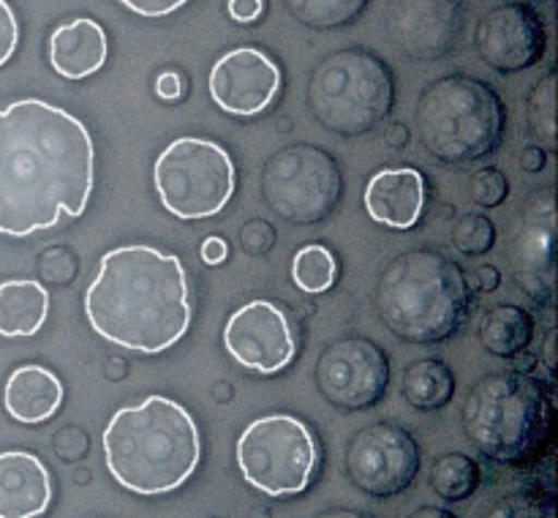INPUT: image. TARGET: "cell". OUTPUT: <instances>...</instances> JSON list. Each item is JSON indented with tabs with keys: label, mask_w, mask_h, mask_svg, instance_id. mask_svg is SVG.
<instances>
[{
	"label": "cell",
	"mask_w": 558,
	"mask_h": 518,
	"mask_svg": "<svg viewBox=\"0 0 558 518\" xmlns=\"http://www.w3.org/2000/svg\"><path fill=\"white\" fill-rule=\"evenodd\" d=\"M316 387L341 412L374 409L390 387V358L365 336L336 338L316 360Z\"/></svg>",
	"instance_id": "7c38bea8"
},
{
	"label": "cell",
	"mask_w": 558,
	"mask_h": 518,
	"mask_svg": "<svg viewBox=\"0 0 558 518\" xmlns=\"http://www.w3.org/2000/svg\"><path fill=\"white\" fill-rule=\"evenodd\" d=\"M319 447L294 414L254 420L238 439V467L245 483L267 496L300 494L314 478Z\"/></svg>",
	"instance_id": "30bf717a"
},
{
	"label": "cell",
	"mask_w": 558,
	"mask_h": 518,
	"mask_svg": "<svg viewBox=\"0 0 558 518\" xmlns=\"http://www.w3.org/2000/svg\"><path fill=\"white\" fill-rule=\"evenodd\" d=\"M16 41H20V25H16V16L11 11V5L5 0H0V65L9 63V58L14 55Z\"/></svg>",
	"instance_id": "836d02e7"
},
{
	"label": "cell",
	"mask_w": 558,
	"mask_h": 518,
	"mask_svg": "<svg viewBox=\"0 0 558 518\" xmlns=\"http://www.w3.org/2000/svg\"><path fill=\"white\" fill-rule=\"evenodd\" d=\"M227 256H229V245L223 238H207L205 243H202V260H205L207 265H221Z\"/></svg>",
	"instance_id": "8d00e7d4"
},
{
	"label": "cell",
	"mask_w": 558,
	"mask_h": 518,
	"mask_svg": "<svg viewBox=\"0 0 558 518\" xmlns=\"http://www.w3.org/2000/svg\"><path fill=\"white\" fill-rule=\"evenodd\" d=\"M210 96L229 115H259L278 96L281 69L267 52L240 47L223 55L210 71Z\"/></svg>",
	"instance_id": "e0dca14e"
},
{
	"label": "cell",
	"mask_w": 558,
	"mask_h": 518,
	"mask_svg": "<svg viewBox=\"0 0 558 518\" xmlns=\"http://www.w3.org/2000/svg\"><path fill=\"white\" fill-rule=\"evenodd\" d=\"M420 463L423 456L417 439L412 431L392 420L360 429L343 453L349 480L376 499H390L412 489Z\"/></svg>",
	"instance_id": "8fae6325"
},
{
	"label": "cell",
	"mask_w": 558,
	"mask_h": 518,
	"mask_svg": "<svg viewBox=\"0 0 558 518\" xmlns=\"http://www.w3.org/2000/svg\"><path fill=\"white\" fill-rule=\"evenodd\" d=\"M52 502V480L33 453H0V518H36Z\"/></svg>",
	"instance_id": "d6986e66"
},
{
	"label": "cell",
	"mask_w": 558,
	"mask_h": 518,
	"mask_svg": "<svg viewBox=\"0 0 558 518\" xmlns=\"http://www.w3.org/2000/svg\"><path fill=\"white\" fill-rule=\"evenodd\" d=\"M387 36L403 55L436 63L461 44L466 31L463 0H390L385 9Z\"/></svg>",
	"instance_id": "9a60e30c"
},
{
	"label": "cell",
	"mask_w": 558,
	"mask_h": 518,
	"mask_svg": "<svg viewBox=\"0 0 558 518\" xmlns=\"http://www.w3.org/2000/svg\"><path fill=\"white\" fill-rule=\"evenodd\" d=\"M49 60L65 80H85L96 74L107 60V33L87 16L65 22L49 38Z\"/></svg>",
	"instance_id": "ffe728a7"
},
{
	"label": "cell",
	"mask_w": 558,
	"mask_h": 518,
	"mask_svg": "<svg viewBox=\"0 0 558 518\" xmlns=\"http://www.w3.org/2000/svg\"><path fill=\"white\" fill-rule=\"evenodd\" d=\"M251 518H270V510H265V507H254V510H251Z\"/></svg>",
	"instance_id": "f6af8a7d"
},
{
	"label": "cell",
	"mask_w": 558,
	"mask_h": 518,
	"mask_svg": "<svg viewBox=\"0 0 558 518\" xmlns=\"http://www.w3.org/2000/svg\"><path fill=\"white\" fill-rule=\"evenodd\" d=\"M292 278L303 292H327L338 278L336 256H332V251L325 249V245H305V249H300L298 254H294Z\"/></svg>",
	"instance_id": "4316f807"
},
{
	"label": "cell",
	"mask_w": 558,
	"mask_h": 518,
	"mask_svg": "<svg viewBox=\"0 0 558 518\" xmlns=\"http://www.w3.org/2000/svg\"><path fill=\"white\" fill-rule=\"evenodd\" d=\"M428 483L441 499L463 502L480 489V483H483V469L466 453H445L430 467Z\"/></svg>",
	"instance_id": "484cf974"
},
{
	"label": "cell",
	"mask_w": 558,
	"mask_h": 518,
	"mask_svg": "<svg viewBox=\"0 0 558 518\" xmlns=\"http://www.w3.org/2000/svg\"><path fill=\"white\" fill-rule=\"evenodd\" d=\"M390 136H398V145H403V142H409V131L403 129L401 123L392 125V129H390Z\"/></svg>",
	"instance_id": "ee69618b"
},
{
	"label": "cell",
	"mask_w": 558,
	"mask_h": 518,
	"mask_svg": "<svg viewBox=\"0 0 558 518\" xmlns=\"http://www.w3.org/2000/svg\"><path fill=\"white\" fill-rule=\"evenodd\" d=\"M529 125L532 134L543 136L545 145L556 147V71H545L529 93Z\"/></svg>",
	"instance_id": "f1b7e54d"
},
{
	"label": "cell",
	"mask_w": 558,
	"mask_h": 518,
	"mask_svg": "<svg viewBox=\"0 0 558 518\" xmlns=\"http://www.w3.org/2000/svg\"><path fill=\"white\" fill-rule=\"evenodd\" d=\"M90 131L38 98L0 109V232L27 238L82 216L93 191Z\"/></svg>",
	"instance_id": "6da1fadb"
},
{
	"label": "cell",
	"mask_w": 558,
	"mask_h": 518,
	"mask_svg": "<svg viewBox=\"0 0 558 518\" xmlns=\"http://www.w3.org/2000/svg\"><path fill=\"white\" fill-rule=\"evenodd\" d=\"M93 330L134 352H163L191 325L189 276L174 254L153 245H123L101 256L85 292Z\"/></svg>",
	"instance_id": "7a4b0ae2"
},
{
	"label": "cell",
	"mask_w": 558,
	"mask_h": 518,
	"mask_svg": "<svg viewBox=\"0 0 558 518\" xmlns=\"http://www.w3.org/2000/svg\"><path fill=\"white\" fill-rule=\"evenodd\" d=\"M5 409L20 423H44L63 403V385L44 365H22L5 382Z\"/></svg>",
	"instance_id": "44dd1931"
},
{
	"label": "cell",
	"mask_w": 558,
	"mask_h": 518,
	"mask_svg": "<svg viewBox=\"0 0 558 518\" xmlns=\"http://www.w3.org/2000/svg\"><path fill=\"white\" fill-rule=\"evenodd\" d=\"M512 278L518 289L537 305H554L556 298V191H534L512 227Z\"/></svg>",
	"instance_id": "4fadbf2b"
},
{
	"label": "cell",
	"mask_w": 558,
	"mask_h": 518,
	"mask_svg": "<svg viewBox=\"0 0 558 518\" xmlns=\"http://www.w3.org/2000/svg\"><path fill=\"white\" fill-rule=\"evenodd\" d=\"M74 480H76V483H87V472H85V469H80V472L74 474Z\"/></svg>",
	"instance_id": "bcb514c9"
},
{
	"label": "cell",
	"mask_w": 558,
	"mask_h": 518,
	"mask_svg": "<svg viewBox=\"0 0 558 518\" xmlns=\"http://www.w3.org/2000/svg\"><path fill=\"white\" fill-rule=\"evenodd\" d=\"M543 360H545V369H548V374L554 376L556 374V330H554V327H550L548 338H545Z\"/></svg>",
	"instance_id": "b9f144b4"
},
{
	"label": "cell",
	"mask_w": 558,
	"mask_h": 518,
	"mask_svg": "<svg viewBox=\"0 0 558 518\" xmlns=\"http://www.w3.org/2000/svg\"><path fill=\"white\" fill-rule=\"evenodd\" d=\"M223 344L243 369L256 374H278L298 354V325L278 303L251 300L227 320Z\"/></svg>",
	"instance_id": "5bb4252c"
},
{
	"label": "cell",
	"mask_w": 558,
	"mask_h": 518,
	"mask_svg": "<svg viewBox=\"0 0 558 518\" xmlns=\"http://www.w3.org/2000/svg\"><path fill=\"white\" fill-rule=\"evenodd\" d=\"M262 200L278 218L298 227L327 221L343 200V169L314 142H292L262 167Z\"/></svg>",
	"instance_id": "ba28073f"
},
{
	"label": "cell",
	"mask_w": 558,
	"mask_h": 518,
	"mask_svg": "<svg viewBox=\"0 0 558 518\" xmlns=\"http://www.w3.org/2000/svg\"><path fill=\"white\" fill-rule=\"evenodd\" d=\"M107 469L123 489L142 496L167 494L194 474L202 456L189 409L167 396L123 407L104 429Z\"/></svg>",
	"instance_id": "3957f363"
},
{
	"label": "cell",
	"mask_w": 558,
	"mask_h": 518,
	"mask_svg": "<svg viewBox=\"0 0 558 518\" xmlns=\"http://www.w3.org/2000/svg\"><path fill=\"white\" fill-rule=\"evenodd\" d=\"M425 178L420 169H381L365 185V210L392 229H412L425 210Z\"/></svg>",
	"instance_id": "ac0fdd59"
},
{
	"label": "cell",
	"mask_w": 558,
	"mask_h": 518,
	"mask_svg": "<svg viewBox=\"0 0 558 518\" xmlns=\"http://www.w3.org/2000/svg\"><path fill=\"white\" fill-rule=\"evenodd\" d=\"M507 104L485 80L469 74L439 76L423 87L414 125L434 161L463 167L488 158L505 142Z\"/></svg>",
	"instance_id": "5b68a950"
},
{
	"label": "cell",
	"mask_w": 558,
	"mask_h": 518,
	"mask_svg": "<svg viewBox=\"0 0 558 518\" xmlns=\"http://www.w3.org/2000/svg\"><path fill=\"white\" fill-rule=\"evenodd\" d=\"M450 240L463 256H485L496 249V224L485 213H461L452 221Z\"/></svg>",
	"instance_id": "83f0119b"
},
{
	"label": "cell",
	"mask_w": 558,
	"mask_h": 518,
	"mask_svg": "<svg viewBox=\"0 0 558 518\" xmlns=\"http://www.w3.org/2000/svg\"><path fill=\"white\" fill-rule=\"evenodd\" d=\"M483 518H556L554 502L532 494V491H510L490 502Z\"/></svg>",
	"instance_id": "f546056e"
},
{
	"label": "cell",
	"mask_w": 558,
	"mask_h": 518,
	"mask_svg": "<svg viewBox=\"0 0 558 518\" xmlns=\"http://www.w3.org/2000/svg\"><path fill=\"white\" fill-rule=\"evenodd\" d=\"M374 305L387 330L407 344H441L461 333L474 292L458 262L436 249H412L387 262Z\"/></svg>",
	"instance_id": "277c9868"
},
{
	"label": "cell",
	"mask_w": 558,
	"mask_h": 518,
	"mask_svg": "<svg viewBox=\"0 0 558 518\" xmlns=\"http://www.w3.org/2000/svg\"><path fill=\"white\" fill-rule=\"evenodd\" d=\"M401 393L420 412H439L456 398V374L439 358H420L403 369Z\"/></svg>",
	"instance_id": "cb8c5ba5"
},
{
	"label": "cell",
	"mask_w": 558,
	"mask_h": 518,
	"mask_svg": "<svg viewBox=\"0 0 558 518\" xmlns=\"http://www.w3.org/2000/svg\"><path fill=\"white\" fill-rule=\"evenodd\" d=\"M49 294L36 281L0 284V336H33L44 325Z\"/></svg>",
	"instance_id": "603a6c76"
},
{
	"label": "cell",
	"mask_w": 558,
	"mask_h": 518,
	"mask_svg": "<svg viewBox=\"0 0 558 518\" xmlns=\"http://www.w3.org/2000/svg\"><path fill=\"white\" fill-rule=\"evenodd\" d=\"M240 240H243V249L248 251V254H265V251H270L272 243H276V232H272L270 224H265L262 218H254V221L243 227Z\"/></svg>",
	"instance_id": "d6a6232c"
},
{
	"label": "cell",
	"mask_w": 558,
	"mask_h": 518,
	"mask_svg": "<svg viewBox=\"0 0 558 518\" xmlns=\"http://www.w3.org/2000/svg\"><path fill=\"white\" fill-rule=\"evenodd\" d=\"M371 0H283V9L311 31H341L365 14Z\"/></svg>",
	"instance_id": "d4e9b609"
},
{
	"label": "cell",
	"mask_w": 558,
	"mask_h": 518,
	"mask_svg": "<svg viewBox=\"0 0 558 518\" xmlns=\"http://www.w3.org/2000/svg\"><path fill=\"white\" fill-rule=\"evenodd\" d=\"M120 3L140 16H167L178 11L180 5L189 3V0H120Z\"/></svg>",
	"instance_id": "e575fe53"
},
{
	"label": "cell",
	"mask_w": 558,
	"mask_h": 518,
	"mask_svg": "<svg viewBox=\"0 0 558 518\" xmlns=\"http://www.w3.org/2000/svg\"><path fill=\"white\" fill-rule=\"evenodd\" d=\"M156 191L161 205L183 221L210 218L234 194V164L221 145L180 136L156 158Z\"/></svg>",
	"instance_id": "9c48e42d"
},
{
	"label": "cell",
	"mask_w": 558,
	"mask_h": 518,
	"mask_svg": "<svg viewBox=\"0 0 558 518\" xmlns=\"http://www.w3.org/2000/svg\"><path fill=\"white\" fill-rule=\"evenodd\" d=\"M469 194L480 207H499L510 196V180L499 167H483L472 174Z\"/></svg>",
	"instance_id": "4dcf8cb0"
},
{
	"label": "cell",
	"mask_w": 558,
	"mask_h": 518,
	"mask_svg": "<svg viewBox=\"0 0 558 518\" xmlns=\"http://www.w3.org/2000/svg\"><path fill=\"white\" fill-rule=\"evenodd\" d=\"M474 49L499 74H521L548 52V27L537 9L521 0L494 5L474 27Z\"/></svg>",
	"instance_id": "2e32d148"
},
{
	"label": "cell",
	"mask_w": 558,
	"mask_h": 518,
	"mask_svg": "<svg viewBox=\"0 0 558 518\" xmlns=\"http://www.w3.org/2000/svg\"><path fill=\"white\" fill-rule=\"evenodd\" d=\"M156 91H158V96H161V98H180V96H183L185 85H183V80H180V74H174V71H167V74L158 76Z\"/></svg>",
	"instance_id": "74e56055"
},
{
	"label": "cell",
	"mask_w": 558,
	"mask_h": 518,
	"mask_svg": "<svg viewBox=\"0 0 558 518\" xmlns=\"http://www.w3.org/2000/svg\"><path fill=\"white\" fill-rule=\"evenodd\" d=\"M534 336H537V322L532 311L523 305L499 303L485 311L480 322V341L490 354L501 360H515L532 349Z\"/></svg>",
	"instance_id": "7402d4cb"
},
{
	"label": "cell",
	"mask_w": 558,
	"mask_h": 518,
	"mask_svg": "<svg viewBox=\"0 0 558 518\" xmlns=\"http://www.w3.org/2000/svg\"><path fill=\"white\" fill-rule=\"evenodd\" d=\"M87 447H90V439L82 429L76 425H69L60 434H54V453L63 461H80V458L87 456Z\"/></svg>",
	"instance_id": "1f68e13d"
},
{
	"label": "cell",
	"mask_w": 558,
	"mask_h": 518,
	"mask_svg": "<svg viewBox=\"0 0 558 518\" xmlns=\"http://www.w3.org/2000/svg\"><path fill=\"white\" fill-rule=\"evenodd\" d=\"M474 281H477V287L483 289V292H494V289H499L501 284V273L496 270L494 265H483L477 267V273H474Z\"/></svg>",
	"instance_id": "f35d334b"
},
{
	"label": "cell",
	"mask_w": 558,
	"mask_h": 518,
	"mask_svg": "<svg viewBox=\"0 0 558 518\" xmlns=\"http://www.w3.org/2000/svg\"><path fill=\"white\" fill-rule=\"evenodd\" d=\"M407 518H458L456 513H450L447 507H439V505H423L417 507V510L409 513Z\"/></svg>",
	"instance_id": "60d3db41"
},
{
	"label": "cell",
	"mask_w": 558,
	"mask_h": 518,
	"mask_svg": "<svg viewBox=\"0 0 558 518\" xmlns=\"http://www.w3.org/2000/svg\"><path fill=\"white\" fill-rule=\"evenodd\" d=\"M314 518H371V516H365V513L360 510H352V507H327V510L316 513Z\"/></svg>",
	"instance_id": "7bdbcfd3"
},
{
	"label": "cell",
	"mask_w": 558,
	"mask_h": 518,
	"mask_svg": "<svg viewBox=\"0 0 558 518\" xmlns=\"http://www.w3.org/2000/svg\"><path fill=\"white\" fill-rule=\"evenodd\" d=\"M554 403L534 376L494 371L474 382L463 401V431L496 463H521L548 442Z\"/></svg>",
	"instance_id": "8992f818"
},
{
	"label": "cell",
	"mask_w": 558,
	"mask_h": 518,
	"mask_svg": "<svg viewBox=\"0 0 558 518\" xmlns=\"http://www.w3.org/2000/svg\"><path fill=\"white\" fill-rule=\"evenodd\" d=\"M521 167L526 169V172H539V169L545 167V150L543 147H526L521 156Z\"/></svg>",
	"instance_id": "ab89813d"
},
{
	"label": "cell",
	"mask_w": 558,
	"mask_h": 518,
	"mask_svg": "<svg viewBox=\"0 0 558 518\" xmlns=\"http://www.w3.org/2000/svg\"><path fill=\"white\" fill-rule=\"evenodd\" d=\"M305 104L325 131L363 136L390 118L396 107V74L368 47L327 52L311 69Z\"/></svg>",
	"instance_id": "52a82bcc"
},
{
	"label": "cell",
	"mask_w": 558,
	"mask_h": 518,
	"mask_svg": "<svg viewBox=\"0 0 558 518\" xmlns=\"http://www.w3.org/2000/svg\"><path fill=\"white\" fill-rule=\"evenodd\" d=\"M265 3L262 0H229V14L240 25H251V22L259 20Z\"/></svg>",
	"instance_id": "d590c367"
}]
</instances>
